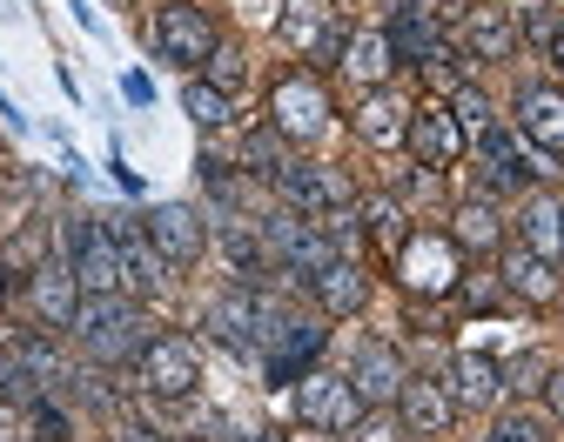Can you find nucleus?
<instances>
[{
	"label": "nucleus",
	"mask_w": 564,
	"mask_h": 442,
	"mask_svg": "<svg viewBox=\"0 0 564 442\" xmlns=\"http://www.w3.org/2000/svg\"><path fill=\"white\" fill-rule=\"evenodd\" d=\"M67 335L82 342V355H88V362L121 368V362H134L141 349L155 342V322H149V309H141L134 295H82L75 329H67Z\"/></svg>",
	"instance_id": "1"
},
{
	"label": "nucleus",
	"mask_w": 564,
	"mask_h": 442,
	"mask_svg": "<svg viewBox=\"0 0 564 442\" xmlns=\"http://www.w3.org/2000/svg\"><path fill=\"white\" fill-rule=\"evenodd\" d=\"M323 322H329L323 309L303 316V309L262 302V376H269V389H296L310 368L323 362V349H329V329Z\"/></svg>",
	"instance_id": "2"
},
{
	"label": "nucleus",
	"mask_w": 564,
	"mask_h": 442,
	"mask_svg": "<svg viewBox=\"0 0 564 442\" xmlns=\"http://www.w3.org/2000/svg\"><path fill=\"white\" fill-rule=\"evenodd\" d=\"M262 248H269V268L290 275L296 288H310V281L343 255L323 221H310V214H296V208H275V214L262 221Z\"/></svg>",
	"instance_id": "3"
},
{
	"label": "nucleus",
	"mask_w": 564,
	"mask_h": 442,
	"mask_svg": "<svg viewBox=\"0 0 564 442\" xmlns=\"http://www.w3.org/2000/svg\"><path fill=\"white\" fill-rule=\"evenodd\" d=\"M149 47H155V60H169L175 74H202L208 54L223 47V27H216V14H208L202 0H162L155 21H149Z\"/></svg>",
	"instance_id": "4"
},
{
	"label": "nucleus",
	"mask_w": 564,
	"mask_h": 442,
	"mask_svg": "<svg viewBox=\"0 0 564 442\" xmlns=\"http://www.w3.org/2000/svg\"><path fill=\"white\" fill-rule=\"evenodd\" d=\"M403 295H423V302H444V295H457L464 281V248L451 242V229H410L403 255L390 262Z\"/></svg>",
	"instance_id": "5"
},
{
	"label": "nucleus",
	"mask_w": 564,
	"mask_h": 442,
	"mask_svg": "<svg viewBox=\"0 0 564 442\" xmlns=\"http://www.w3.org/2000/svg\"><path fill=\"white\" fill-rule=\"evenodd\" d=\"M275 195H282V208H296L310 221H329V214L357 208V181H349L336 162H303V155H290L275 168Z\"/></svg>",
	"instance_id": "6"
},
{
	"label": "nucleus",
	"mask_w": 564,
	"mask_h": 442,
	"mask_svg": "<svg viewBox=\"0 0 564 442\" xmlns=\"http://www.w3.org/2000/svg\"><path fill=\"white\" fill-rule=\"evenodd\" d=\"M329 121H336V101H329V88L316 74H282L269 88V128L290 147H316L329 134Z\"/></svg>",
	"instance_id": "7"
},
{
	"label": "nucleus",
	"mask_w": 564,
	"mask_h": 442,
	"mask_svg": "<svg viewBox=\"0 0 564 442\" xmlns=\"http://www.w3.org/2000/svg\"><path fill=\"white\" fill-rule=\"evenodd\" d=\"M67 268H75L82 295H128V281H121V242L108 235L101 214H75V221H67Z\"/></svg>",
	"instance_id": "8"
},
{
	"label": "nucleus",
	"mask_w": 564,
	"mask_h": 442,
	"mask_svg": "<svg viewBox=\"0 0 564 442\" xmlns=\"http://www.w3.org/2000/svg\"><path fill=\"white\" fill-rule=\"evenodd\" d=\"M134 383L149 389L155 402H188L202 389V355L188 335H155L149 349L134 355Z\"/></svg>",
	"instance_id": "9"
},
{
	"label": "nucleus",
	"mask_w": 564,
	"mask_h": 442,
	"mask_svg": "<svg viewBox=\"0 0 564 442\" xmlns=\"http://www.w3.org/2000/svg\"><path fill=\"white\" fill-rule=\"evenodd\" d=\"M364 416V396L349 389V376H336V368H310V376L296 383V422L303 429H323V435H349Z\"/></svg>",
	"instance_id": "10"
},
{
	"label": "nucleus",
	"mask_w": 564,
	"mask_h": 442,
	"mask_svg": "<svg viewBox=\"0 0 564 442\" xmlns=\"http://www.w3.org/2000/svg\"><path fill=\"white\" fill-rule=\"evenodd\" d=\"M275 34L290 41L303 60H316V67H329V60L343 54V21H336V0H282Z\"/></svg>",
	"instance_id": "11"
},
{
	"label": "nucleus",
	"mask_w": 564,
	"mask_h": 442,
	"mask_svg": "<svg viewBox=\"0 0 564 442\" xmlns=\"http://www.w3.org/2000/svg\"><path fill=\"white\" fill-rule=\"evenodd\" d=\"M202 329L236 355H262V288H242V281L223 288L216 302L202 309Z\"/></svg>",
	"instance_id": "12"
},
{
	"label": "nucleus",
	"mask_w": 564,
	"mask_h": 442,
	"mask_svg": "<svg viewBox=\"0 0 564 442\" xmlns=\"http://www.w3.org/2000/svg\"><path fill=\"white\" fill-rule=\"evenodd\" d=\"M403 147H410L416 168H451L470 141H464V128H457V114H451L444 101H410V134H403Z\"/></svg>",
	"instance_id": "13"
},
{
	"label": "nucleus",
	"mask_w": 564,
	"mask_h": 442,
	"mask_svg": "<svg viewBox=\"0 0 564 442\" xmlns=\"http://www.w3.org/2000/svg\"><path fill=\"white\" fill-rule=\"evenodd\" d=\"M141 221H149V242L162 248L169 268H195V262L208 255V221H202L188 201H155Z\"/></svg>",
	"instance_id": "14"
},
{
	"label": "nucleus",
	"mask_w": 564,
	"mask_h": 442,
	"mask_svg": "<svg viewBox=\"0 0 564 442\" xmlns=\"http://www.w3.org/2000/svg\"><path fill=\"white\" fill-rule=\"evenodd\" d=\"M518 41H524V27H518L511 8H498V0H470L464 21H457V47L470 60H511Z\"/></svg>",
	"instance_id": "15"
},
{
	"label": "nucleus",
	"mask_w": 564,
	"mask_h": 442,
	"mask_svg": "<svg viewBox=\"0 0 564 442\" xmlns=\"http://www.w3.org/2000/svg\"><path fill=\"white\" fill-rule=\"evenodd\" d=\"M343 376H349V389L364 396V409H383V402H397V389H403L410 368H403V355H397L390 342L364 335L357 349H349V368H343Z\"/></svg>",
	"instance_id": "16"
},
{
	"label": "nucleus",
	"mask_w": 564,
	"mask_h": 442,
	"mask_svg": "<svg viewBox=\"0 0 564 442\" xmlns=\"http://www.w3.org/2000/svg\"><path fill=\"white\" fill-rule=\"evenodd\" d=\"M498 281H505V295L511 302H531V309H551L557 302V262L551 255H538V248H524V242H505L498 248Z\"/></svg>",
	"instance_id": "17"
},
{
	"label": "nucleus",
	"mask_w": 564,
	"mask_h": 442,
	"mask_svg": "<svg viewBox=\"0 0 564 442\" xmlns=\"http://www.w3.org/2000/svg\"><path fill=\"white\" fill-rule=\"evenodd\" d=\"M444 389H451L457 416H484V409L505 402V368L490 355H477V349H457L451 368H444Z\"/></svg>",
	"instance_id": "18"
},
{
	"label": "nucleus",
	"mask_w": 564,
	"mask_h": 442,
	"mask_svg": "<svg viewBox=\"0 0 564 442\" xmlns=\"http://www.w3.org/2000/svg\"><path fill=\"white\" fill-rule=\"evenodd\" d=\"M511 128H518V141L544 147V155H564V88L524 81L518 88V108H511Z\"/></svg>",
	"instance_id": "19"
},
{
	"label": "nucleus",
	"mask_w": 564,
	"mask_h": 442,
	"mask_svg": "<svg viewBox=\"0 0 564 442\" xmlns=\"http://www.w3.org/2000/svg\"><path fill=\"white\" fill-rule=\"evenodd\" d=\"M383 41H390V54L403 67H423V60L444 47V21H437V8H423V0H390Z\"/></svg>",
	"instance_id": "20"
},
{
	"label": "nucleus",
	"mask_w": 564,
	"mask_h": 442,
	"mask_svg": "<svg viewBox=\"0 0 564 442\" xmlns=\"http://www.w3.org/2000/svg\"><path fill=\"white\" fill-rule=\"evenodd\" d=\"M310 295H316V309H323L329 322L364 316V309H370V262H364V255H336V262L310 281Z\"/></svg>",
	"instance_id": "21"
},
{
	"label": "nucleus",
	"mask_w": 564,
	"mask_h": 442,
	"mask_svg": "<svg viewBox=\"0 0 564 442\" xmlns=\"http://www.w3.org/2000/svg\"><path fill=\"white\" fill-rule=\"evenodd\" d=\"M28 302H34V316H41L47 329H75L82 281H75V268H67V255L34 262V275H28Z\"/></svg>",
	"instance_id": "22"
},
{
	"label": "nucleus",
	"mask_w": 564,
	"mask_h": 442,
	"mask_svg": "<svg viewBox=\"0 0 564 442\" xmlns=\"http://www.w3.org/2000/svg\"><path fill=\"white\" fill-rule=\"evenodd\" d=\"M397 416L410 422V435H451V429H457V402H451L444 376H403Z\"/></svg>",
	"instance_id": "23"
},
{
	"label": "nucleus",
	"mask_w": 564,
	"mask_h": 442,
	"mask_svg": "<svg viewBox=\"0 0 564 442\" xmlns=\"http://www.w3.org/2000/svg\"><path fill=\"white\" fill-rule=\"evenodd\" d=\"M216 248H223V262H229V275L242 281V288H262L275 268H269V248H262V221H242V214H223L216 221Z\"/></svg>",
	"instance_id": "24"
},
{
	"label": "nucleus",
	"mask_w": 564,
	"mask_h": 442,
	"mask_svg": "<svg viewBox=\"0 0 564 442\" xmlns=\"http://www.w3.org/2000/svg\"><path fill=\"white\" fill-rule=\"evenodd\" d=\"M336 67H343V81H357V88L370 95V88H390V67H397V54H390L383 27H357V34H343V54H336Z\"/></svg>",
	"instance_id": "25"
},
{
	"label": "nucleus",
	"mask_w": 564,
	"mask_h": 442,
	"mask_svg": "<svg viewBox=\"0 0 564 442\" xmlns=\"http://www.w3.org/2000/svg\"><path fill=\"white\" fill-rule=\"evenodd\" d=\"M451 242L464 255H498L505 248V214H498V201H490V195H464L451 208Z\"/></svg>",
	"instance_id": "26"
},
{
	"label": "nucleus",
	"mask_w": 564,
	"mask_h": 442,
	"mask_svg": "<svg viewBox=\"0 0 564 442\" xmlns=\"http://www.w3.org/2000/svg\"><path fill=\"white\" fill-rule=\"evenodd\" d=\"M349 128H357V141H370V147H383V155H390V147H403V134H410V101L390 95V88H370Z\"/></svg>",
	"instance_id": "27"
},
{
	"label": "nucleus",
	"mask_w": 564,
	"mask_h": 442,
	"mask_svg": "<svg viewBox=\"0 0 564 442\" xmlns=\"http://www.w3.org/2000/svg\"><path fill=\"white\" fill-rule=\"evenodd\" d=\"M357 221H364V235L377 242L383 262L403 255V242H410V208H403L397 195H370V201H357Z\"/></svg>",
	"instance_id": "28"
},
{
	"label": "nucleus",
	"mask_w": 564,
	"mask_h": 442,
	"mask_svg": "<svg viewBox=\"0 0 564 442\" xmlns=\"http://www.w3.org/2000/svg\"><path fill=\"white\" fill-rule=\"evenodd\" d=\"M518 242H524V248H538V255H551V262H564L557 195H524V208H518Z\"/></svg>",
	"instance_id": "29"
},
{
	"label": "nucleus",
	"mask_w": 564,
	"mask_h": 442,
	"mask_svg": "<svg viewBox=\"0 0 564 442\" xmlns=\"http://www.w3.org/2000/svg\"><path fill=\"white\" fill-rule=\"evenodd\" d=\"M551 429H557V422H551L544 409H531V402H511V409L490 416V442H557Z\"/></svg>",
	"instance_id": "30"
},
{
	"label": "nucleus",
	"mask_w": 564,
	"mask_h": 442,
	"mask_svg": "<svg viewBox=\"0 0 564 442\" xmlns=\"http://www.w3.org/2000/svg\"><path fill=\"white\" fill-rule=\"evenodd\" d=\"M182 108H188V121L202 128V134H223L229 121H236V108H229V95L223 88H208L202 74H188V88H182Z\"/></svg>",
	"instance_id": "31"
},
{
	"label": "nucleus",
	"mask_w": 564,
	"mask_h": 442,
	"mask_svg": "<svg viewBox=\"0 0 564 442\" xmlns=\"http://www.w3.org/2000/svg\"><path fill=\"white\" fill-rule=\"evenodd\" d=\"M444 108L457 114V128H464V141H477L484 128H498V108H490V95H484L477 81H464V88H457V95H451Z\"/></svg>",
	"instance_id": "32"
},
{
	"label": "nucleus",
	"mask_w": 564,
	"mask_h": 442,
	"mask_svg": "<svg viewBox=\"0 0 564 442\" xmlns=\"http://www.w3.org/2000/svg\"><path fill=\"white\" fill-rule=\"evenodd\" d=\"M282 147H290V141H282V134H275V128L262 121L256 134H242V168H249V175H269V181H275V168L290 162V155H282Z\"/></svg>",
	"instance_id": "33"
},
{
	"label": "nucleus",
	"mask_w": 564,
	"mask_h": 442,
	"mask_svg": "<svg viewBox=\"0 0 564 442\" xmlns=\"http://www.w3.org/2000/svg\"><path fill=\"white\" fill-rule=\"evenodd\" d=\"M202 81H208V88H223V95H236V88L249 81V54H242L236 41H223L216 54H208V67H202Z\"/></svg>",
	"instance_id": "34"
},
{
	"label": "nucleus",
	"mask_w": 564,
	"mask_h": 442,
	"mask_svg": "<svg viewBox=\"0 0 564 442\" xmlns=\"http://www.w3.org/2000/svg\"><path fill=\"white\" fill-rule=\"evenodd\" d=\"M349 442H410V422L397 416V402H383V409H364V416H357Z\"/></svg>",
	"instance_id": "35"
},
{
	"label": "nucleus",
	"mask_w": 564,
	"mask_h": 442,
	"mask_svg": "<svg viewBox=\"0 0 564 442\" xmlns=\"http://www.w3.org/2000/svg\"><path fill=\"white\" fill-rule=\"evenodd\" d=\"M498 368H505V396H531V389H544V376H551L544 355H518V362H498Z\"/></svg>",
	"instance_id": "36"
},
{
	"label": "nucleus",
	"mask_w": 564,
	"mask_h": 442,
	"mask_svg": "<svg viewBox=\"0 0 564 442\" xmlns=\"http://www.w3.org/2000/svg\"><path fill=\"white\" fill-rule=\"evenodd\" d=\"M538 396H544V416H551V422H564V362H551V376H544V389H538Z\"/></svg>",
	"instance_id": "37"
},
{
	"label": "nucleus",
	"mask_w": 564,
	"mask_h": 442,
	"mask_svg": "<svg viewBox=\"0 0 564 442\" xmlns=\"http://www.w3.org/2000/svg\"><path fill=\"white\" fill-rule=\"evenodd\" d=\"M544 54H551V67L564 74V14H557V27H551V41H544Z\"/></svg>",
	"instance_id": "38"
},
{
	"label": "nucleus",
	"mask_w": 564,
	"mask_h": 442,
	"mask_svg": "<svg viewBox=\"0 0 564 442\" xmlns=\"http://www.w3.org/2000/svg\"><path fill=\"white\" fill-rule=\"evenodd\" d=\"M115 442H162V435H155V429H141V422H128V429H121Z\"/></svg>",
	"instance_id": "39"
},
{
	"label": "nucleus",
	"mask_w": 564,
	"mask_h": 442,
	"mask_svg": "<svg viewBox=\"0 0 564 442\" xmlns=\"http://www.w3.org/2000/svg\"><path fill=\"white\" fill-rule=\"evenodd\" d=\"M249 442H282V435H269V429H256V435H249Z\"/></svg>",
	"instance_id": "40"
},
{
	"label": "nucleus",
	"mask_w": 564,
	"mask_h": 442,
	"mask_svg": "<svg viewBox=\"0 0 564 442\" xmlns=\"http://www.w3.org/2000/svg\"><path fill=\"white\" fill-rule=\"evenodd\" d=\"M557 221H564V195H557Z\"/></svg>",
	"instance_id": "41"
},
{
	"label": "nucleus",
	"mask_w": 564,
	"mask_h": 442,
	"mask_svg": "<svg viewBox=\"0 0 564 442\" xmlns=\"http://www.w3.org/2000/svg\"><path fill=\"white\" fill-rule=\"evenodd\" d=\"M108 442H115V435H108Z\"/></svg>",
	"instance_id": "42"
}]
</instances>
